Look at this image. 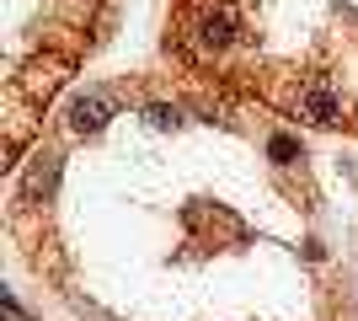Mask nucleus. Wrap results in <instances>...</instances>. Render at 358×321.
I'll list each match as a JSON object with an SVG mask.
<instances>
[{
    "label": "nucleus",
    "instance_id": "nucleus-3",
    "mask_svg": "<svg viewBox=\"0 0 358 321\" xmlns=\"http://www.w3.org/2000/svg\"><path fill=\"white\" fill-rule=\"evenodd\" d=\"M113 107H118V102H113L107 92H80L70 102V129H75V134H96V129L113 118Z\"/></svg>",
    "mask_w": 358,
    "mask_h": 321
},
{
    "label": "nucleus",
    "instance_id": "nucleus-4",
    "mask_svg": "<svg viewBox=\"0 0 358 321\" xmlns=\"http://www.w3.org/2000/svg\"><path fill=\"white\" fill-rule=\"evenodd\" d=\"M54 177H59V155H54V150H43L38 161H32V171H27V199L48 193V187H54Z\"/></svg>",
    "mask_w": 358,
    "mask_h": 321
},
{
    "label": "nucleus",
    "instance_id": "nucleus-1",
    "mask_svg": "<svg viewBox=\"0 0 358 321\" xmlns=\"http://www.w3.org/2000/svg\"><path fill=\"white\" fill-rule=\"evenodd\" d=\"M236 32H241L236 0H193V6H187L182 38H187V48H193V54L214 59V54H224V48L236 43Z\"/></svg>",
    "mask_w": 358,
    "mask_h": 321
},
{
    "label": "nucleus",
    "instance_id": "nucleus-5",
    "mask_svg": "<svg viewBox=\"0 0 358 321\" xmlns=\"http://www.w3.org/2000/svg\"><path fill=\"white\" fill-rule=\"evenodd\" d=\"M177 107H150V123H155V129H177Z\"/></svg>",
    "mask_w": 358,
    "mask_h": 321
},
{
    "label": "nucleus",
    "instance_id": "nucleus-2",
    "mask_svg": "<svg viewBox=\"0 0 358 321\" xmlns=\"http://www.w3.org/2000/svg\"><path fill=\"white\" fill-rule=\"evenodd\" d=\"M294 118L305 123H343V97L331 92L327 80H305L294 92Z\"/></svg>",
    "mask_w": 358,
    "mask_h": 321
}]
</instances>
